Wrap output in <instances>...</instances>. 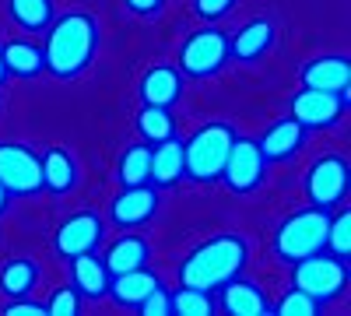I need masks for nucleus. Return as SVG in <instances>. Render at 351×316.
I'll use <instances>...</instances> for the list:
<instances>
[{
    "instance_id": "f257e3e1",
    "label": "nucleus",
    "mask_w": 351,
    "mask_h": 316,
    "mask_svg": "<svg viewBox=\"0 0 351 316\" xmlns=\"http://www.w3.org/2000/svg\"><path fill=\"white\" fill-rule=\"evenodd\" d=\"M95 53H99V21L88 11H67L49 21L43 42V64L53 77L60 81L81 77L95 64Z\"/></svg>"
},
{
    "instance_id": "f03ea898",
    "label": "nucleus",
    "mask_w": 351,
    "mask_h": 316,
    "mask_svg": "<svg viewBox=\"0 0 351 316\" xmlns=\"http://www.w3.org/2000/svg\"><path fill=\"white\" fill-rule=\"evenodd\" d=\"M250 260V243L239 232H221L193 246L180 264V284L200 292H218L225 281L243 274Z\"/></svg>"
},
{
    "instance_id": "7ed1b4c3",
    "label": "nucleus",
    "mask_w": 351,
    "mask_h": 316,
    "mask_svg": "<svg viewBox=\"0 0 351 316\" xmlns=\"http://www.w3.org/2000/svg\"><path fill=\"white\" fill-rule=\"evenodd\" d=\"M327 228H330V211L324 208L309 204V208L291 211L274 228V256L285 264H299L306 256L327 250Z\"/></svg>"
},
{
    "instance_id": "20e7f679",
    "label": "nucleus",
    "mask_w": 351,
    "mask_h": 316,
    "mask_svg": "<svg viewBox=\"0 0 351 316\" xmlns=\"http://www.w3.org/2000/svg\"><path fill=\"white\" fill-rule=\"evenodd\" d=\"M236 141V127L232 123H204L183 141V158H186V180L193 183H218L221 165L228 158V148Z\"/></svg>"
},
{
    "instance_id": "39448f33",
    "label": "nucleus",
    "mask_w": 351,
    "mask_h": 316,
    "mask_svg": "<svg viewBox=\"0 0 351 316\" xmlns=\"http://www.w3.org/2000/svg\"><path fill=\"white\" fill-rule=\"evenodd\" d=\"M291 284L299 292H306L309 299H316L319 306H327L348 292V260L319 250V253L306 256V260L291 264Z\"/></svg>"
},
{
    "instance_id": "423d86ee",
    "label": "nucleus",
    "mask_w": 351,
    "mask_h": 316,
    "mask_svg": "<svg viewBox=\"0 0 351 316\" xmlns=\"http://www.w3.org/2000/svg\"><path fill=\"white\" fill-rule=\"evenodd\" d=\"M228 60H232V46H228V36L218 25L197 28V32L186 36V42L180 46V74L193 77V81L221 74Z\"/></svg>"
},
{
    "instance_id": "0eeeda50",
    "label": "nucleus",
    "mask_w": 351,
    "mask_h": 316,
    "mask_svg": "<svg viewBox=\"0 0 351 316\" xmlns=\"http://www.w3.org/2000/svg\"><path fill=\"white\" fill-rule=\"evenodd\" d=\"M351 186V165L344 155H319L306 172V200L313 208L334 211L337 200L348 197Z\"/></svg>"
},
{
    "instance_id": "6e6552de",
    "label": "nucleus",
    "mask_w": 351,
    "mask_h": 316,
    "mask_svg": "<svg viewBox=\"0 0 351 316\" xmlns=\"http://www.w3.org/2000/svg\"><path fill=\"white\" fill-rule=\"evenodd\" d=\"M0 186L11 197H28L43 190V165L28 145L0 141Z\"/></svg>"
},
{
    "instance_id": "1a4fd4ad",
    "label": "nucleus",
    "mask_w": 351,
    "mask_h": 316,
    "mask_svg": "<svg viewBox=\"0 0 351 316\" xmlns=\"http://www.w3.org/2000/svg\"><path fill=\"white\" fill-rule=\"evenodd\" d=\"M232 193H253L263 186V180H267V158L260 155L256 148V141L250 137H239L232 141V148H228V158L221 165V176H218Z\"/></svg>"
},
{
    "instance_id": "9d476101",
    "label": "nucleus",
    "mask_w": 351,
    "mask_h": 316,
    "mask_svg": "<svg viewBox=\"0 0 351 316\" xmlns=\"http://www.w3.org/2000/svg\"><path fill=\"white\" fill-rule=\"evenodd\" d=\"M102 239H106V218L95 211H74L56 225L53 250L64 260H74V256H84V253H99Z\"/></svg>"
},
{
    "instance_id": "9b49d317",
    "label": "nucleus",
    "mask_w": 351,
    "mask_h": 316,
    "mask_svg": "<svg viewBox=\"0 0 351 316\" xmlns=\"http://www.w3.org/2000/svg\"><path fill=\"white\" fill-rule=\"evenodd\" d=\"M348 109V95L337 92H319V88H299L291 95V117H295L309 134L313 130H327L337 127Z\"/></svg>"
},
{
    "instance_id": "f8f14e48",
    "label": "nucleus",
    "mask_w": 351,
    "mask_h": 316,
    "mask_svg": "<svg viewBox=\"0 0 351 316\" xmlns=\"http://www.w3.org/2000/svg\"><path fill=\"white\" fill-rule=\"evenodd\" d=\"M158 186L141 183V186H120L109 200V221L116 228H144L155 215H158Z\"/></svg>"
},
{
    "instance_id": "ddd939ff",
    "label": "nucleus",
    "mask_w": 351,
    "mask_h": 316,
    "mask_svg": "<svg viewBox=\"0 0 351 316\" xmlns=\"http://www.w3.org/2000/svg\"><path fill=\"white\" fill-rule=\"evenodd\" d=\"M306 137H309V130L295 117H285V120H278V123H271L267 130H263L256 148L267 162H291L306 148Z\"/></svg>"
},
{
    "instance_id": "4468645a",
    "label": "nucleus",
    "mask_w": 351,
    "mask_h": 316,
    "mask_svg": "<svg viewBox=\"0 0 351 316\" xmlns=\"http://www.w3.org/2000/svg\"><path fill=\"white\" fill-rule=\"evenodd\" d=\"M278 42V28L271 18H253L246 21L236 36H228V46H232V60L239 64H260Z\"/></svg>"
},
{
    "instance_id": "2eb2a0df",
    "label": "nucleus",
    "mask_w": 351,
    "mask_h": 316,
    "mask_svg": "<svg viewBox=\"0 0 351 316\" xmlns=\"http://www.w3.org/2000/svg\"><path fill=\"white\" fill-rule=\"evenodd\" d=\"M183 74L180 67H172V64H155L144 71V77L137 81V95L144 106H165L172 109L176 102L183 99Z\"/></svg>"
},
{
    "instance_id": "dca6fc26",
    "label": "nucleus",
    "mask_w": 351,
    "mask_h": 316,
    "mask_svg": "<svg viewBox=\"0 0 351 316\" xmlns=\"http://www.w3.org/2000/svg\"><path fill=\"white\" fill-rule=\"evenodd\" d=\"M302 88H319V92H337L348 95L351 88V64L348 56H313V60L299 71Z\"/></svg>"
},
{
    "instance_id": "f3484780",
    "label": "nucleus",
    "mask_w": 351,
    "mask_h": 316,
    "mask_svg": "<svg viewBox=\"0 0 351 316\" xmlns=\"http://www.w3.org/2000/svg\"><path fill=\"white\" fill-rule=\"evenodd\" d=\"M218 302H221V309L232 313V316H267V313H271L267 292H263L256 281L239 278V274L218 289Z\"/></svg>"
},
{
    "instance_id": "a211bd4d",
    "label": "nucleus",
    "mask_w": 351,
    "mask_h": 316,
    "mask_svg": "<svg viewBox=\"0 0 351 316\" xmlns=\"http://www.w3.org/2000/svg\"><path fill=\"white\" fill-rule=\"evenodd\" d=\"M39 165H43V190H49L53 197H67L71 190H77L81 169L67 148H56V145L46 148L39 155Z\"/></svg>"
},
{
    "instance_id": "6ab92c4d",
    "label": "nucleus",
    "mask_w": 351,
    "mask_h": 316,
    "mask_svg": "<svg viewBox=\"0 0 351 316\" xmlns=\"http://www.w3.org/2000/svg\"><path fill=\"white\" fill-rule=\"evenodd\" d=\"M158 284H162V278L144 264V267H134V271H123V274H112L106 295H112V302L123 306V309H137L141 299L148 292H155Z\"/></svg>"
},
{
    "instance_id": "aec40b11",
    "label": "nucleus",
    "mask_w": 351,
    "mask_h": 316,
    "mask_svg": "<svg viewBox=\"0 0 351 316\" xmlns=\"http://www.w3.org/2000/svg\"><path fill=\"white\" fill-rule=\"evenodd\" d=\"M180 180H186V158H183V141H158L152 145V186L165 190L176 186Z\"/></svg>"
},
{
    "instance_id": "412c9836",
    "label": "nucleus",
    "mask_w": 351,
    "mask_h": 316,
    "mask_svg": "<svg viewBox=\"0 0 351 316\" xmlns=\"http://www.w3.org/2000/svg\"><path fill=\"white\" fill-rule=\"evenodd\" d=\"M152 256V246L144 236H137L134 228H127V232L120 239H112L102 253V260L109 267V274H123V271H134V267H144Z\"/></svg>"
},
{
    "instance_id": "4be33fe9",
    "label": "nucleus",
    "mask_w": 351,
    "mask_h": 316,
    "mask_svg": "<svg viewBox=\"0 0 351 316\" xmlns=\"http://www.w3.org/2000/svg\"><path fill=\"white\" fill-rule=\"evenodd\" d=\"M109 267L102 256L95 253H84V256H74L71 260V284L77 289L81 299H106L109 292Z\"/></svg>"
},
{
    "instance_id": "5701e85b",
    "label": "nucleus",
    "mask_w": 351,
    "mask_h": 316,
    "mask_svg": "<svg viewBox=\"0 0 351 316\" xmlns=\"http://www.w3.org/2000/svg\"><path fill=\"white\" fill-rule=\"evenodd\" d=\"M0 53H4V71H8V77L28 81V77H39V74L46 71V64H43V46L28 42V39H11V42L0 46Z\"/></svg>"
},
{
    "instance_id": "b1692460",
    "label": "nucleus",
    "mask_w": 351,
    "mask_h": 316,
    "mask_svg": "<svg viewBox=\"0 0 351 316\" xmlns=\"http://www.w3.org/2000/svg\"><path fill=\"white\" fill-rule=\"evenodd\" d=\"M39 284V264L28 260V256H11V260L0 267V295L8 299H25L32 295Z\"/></svg>"
},
{
    "instance_id": "393cba45",
    "label": "nucleus",
    "mask_w": 351,
    "mask_h": 316,
    "mask_svg": "<svg viewBox=\"0 0 351 316\" xmlns=\"http://www.w3.org/2000/svg\"><path fill=\"white\" fill-rule=\"evenodd\" d=\"M8 14L21 32H46L56 18L53 0H8Z\"/></svg>"
},
{
    "instance_id": "a878e982",
    "label": "nucleus",
    "mask_w": 351,
    "mask_h": 316,
    "mask_svg": "<svg viewBox=\"0 0 351 316\" xmlns=\"http://www.w3.org/2000/svg\"><path fill=\"white\" fill-rule=\"evenodd\" d=\"M137 134L144 145H158V141H169L176 137V117H172V109L165 106H144L137 109Z\"/></svg>"
},
{
    "instance_id": "bb28decb",
    "label": "nucleus",
    "mask_w": 351,
    "mask_h": 316,
    "mask_svg": "<svg viewBox=\"0 0 351 316\" xmlns=\"http://www.w3.org/2000/svg\"><path fill=\"white\" fill-rule=\"evenodd\" d=\"M116 180H120V186L152 183V145H130V148L120 155Z\"/></svg>"
},
{
    "instance_id": "cd10ccee",
    "label": "nucleus",
    "mask_w": 351,
    "mask_h": 316,
    "mask_svg": "<svg viewBox=\"0 0 351 316\" xmlns=\"http://www.w3.org/2000/svg\"><path fill=\"white\" fill-rule=\"evenodd\" d=\"M169 313H176V316H211L215 313V299H211V292L180 284V289L169 295Z\"/></svg>"
},
{
    "instance_id": "c85d7f7f",
    "label": "nucleus",
    "mask_w": 351,
    "mask_h": 316,
    "mask_svg": "<svg viewBox=\"0 0 351 316\" xmlns=\"http://www.w3.org/2000/svg\"><path fill=\"white\" fill-rule=\"evenodd\" d=\"M327 253L348 260L351 256V211L344 208L337 218L330 215V228H327Z\"/></svg>"
},
{
    "instance_id": "c756f323",
    "label": "nucleus",
    "mask_w": 351,
    "mask_h": 316,
    "mask_svg": "<svg viewBox=\"0 0 351 316\" xmlns=\"http://www.w3.org/2000/svg\"><path fill=\"white\" fill-rule=\"evenodd\" d=\"M271 313H278V316H316L319 313V302L316 299H309L306 292H299L295 284L271 306Z\"/></svg>"
},
{
    "instance_id": "7c9ffc66",
    "label": "nucleus",
    "mask_w": 351,
    "mask_h": 316,
    "mask_svg": "<svg viewBox=\"0 0 351 316\" xmlns=\"http://www.w3.org/2000/svg\"><path fill=\"white\" fill-rule=\"evenodd\" d=\"M46 313L49 316H77L81 313V295L74 284H67V289H56L49 299H46Z\"/></svg>"
},
{
    "instance_id": "2f4dec72",
    "label": "nucleus",
    "mask_w": 351,
    "mask_h": 316,
    "mask_svg": "<svg viewBox=\"0 0 351 316\" xmlns=\"http://www.w3.org/2000/svg\"><path fill=\"white\" fill-rule=\"evenodd\" d=\"M236 4H239V0H190L193 14L204 18V21H221L225 14L236 11Z\"/></svg>"
},
{
    "instance_id": "473e14b6",
    "label": "nucleus",
    "mask_w": 351,
    "mask_h": 316,
    "mask_svg": "<svg viewBox=\"0 0 351 316\" xmlns=\"http://www.w3.org/2000/svg\"><path fill=\"white\" fill-rule=\"evenodd\" d=\"M137 313H144V316H169V292L158 284L155 292H148V295L141 299Z\"/></svg>"
},
{
    "instance_id": "72a5a7b5",
    "label": "nucleus",
    "mask_w": 351,
    "mask_h": 316,
    "mask_svg": "<svg viewBox=\"0 0 351 316\" xmlns=\"http://www.w3.org/2000/svg\"><path fill=\"white\" fill-rule=\"evenodd\" d=\"M4 316H49V313H46V302H36L25 295V299H8Z\"/></svg>"
},
{
    "instance_id": "f704fd0d",
    "label": "nucleus",
    "mask_w": 351,
    "mask_h": 316,
    "mask_svg": "<svg viewBox=\"0 0 351 316\" xmlns=\"http://www.w3.org/2000/svg\"><path fill=\"white\" fill-rule=\"evenodd\" d=\"M123 8L130 14H141V18H155L165 8V0H123Z\"/></svg>"
},
{
    "instance_id": "c9c22d12",
    "label": "nucleus",
    "mask_w": 351,
    "mask_h": 316,
    "mask_svg": "<svg viewBox=\"0 0 351 316\" xmlns=\"http://www.w3.org/2000/svg\"><path fill=\"white\" fill-rule=\"evenodd\" d=\"M8 197H11V193H8L4 186H0V215H4V211H8Z\"/></svg>"
},
{
    "instance_id": "e433bc0d",
    "label": "nucleus",
    "mask_w": 351,
    "mask_h": 316,
    "mask_svg": "<svg viewBox=\"0 0 351 316\" xmlns=\"http://www.w3.org/2000/svg\"><path fill=\"white\" fill-rule=\"evenodd\" d=\"M8 81V71H4V53H0V84Z\"/></svg>"
}]
</instances>
